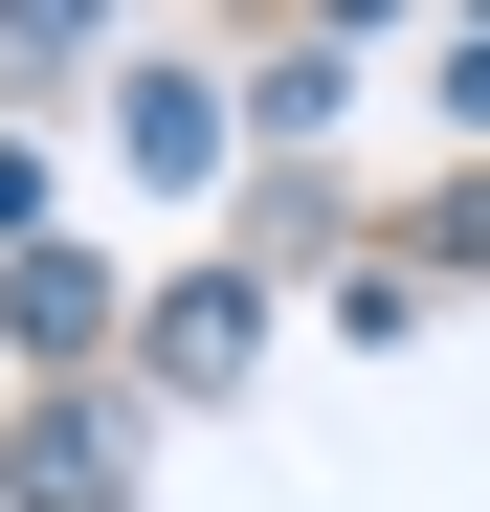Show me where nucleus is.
I'll return each mask as SVG.
<instances>
[{
	"label": "nucleus",
	"mask_w": 490,
	"mask_h": 512,
	"mask_svg": "<svg viewBox=\"0 0 490 512\" xmlns=\"http://www.w3.org/2000/svg\"><path fill=\"white\" fill-rule=\"evenodd\" d=\"M23 512H134V446H112V423H45V446H23Z\"/></svg>",
	"instance_id": "obj_1"
},
{
	"label": "nucleus",
	"mask_w": 490,
	"mask_h": 512,
	"mask_svg": "<svg viewBox=\"0 0 490 512\" xmlns=\"http://www.w3.org/2000/svg\"><path fill=\"white\" fill-rule=\"evenodd\" d=\"M446 112H468V134H490V45H468V90H446Z\"/></svg>",
	"instance_id": "obj_2"
}]
</instances>
